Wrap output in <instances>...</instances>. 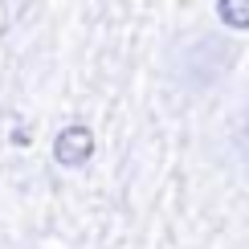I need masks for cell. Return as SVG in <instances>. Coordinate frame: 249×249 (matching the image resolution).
<instances>
[{
	"label": "cell",
	"mask_w": 249,
	"mask_h": 249,
	"mask_svg": "<svg viewBox=\"0 0 249 249\" xmlns=\"http://www.w3.org/2000/svg\"><path fill=\"white\" fill-rule=\"evenodd\" d=\"M94 160V131L86 123H66L53 135V163L66 172H78Z\"/></svg>",
	"instance_id": "cell-2"
},
{
	"label": "cell",
	"mask_w": 249,
	"mask_h": 249,
	"mask_svg": "<svg viewBox=\"0 0 249 249\" xmlns=\"http://www.w3.org/2000/svg\"><path fill=\"white\" fill-rule=\"evenodd\" d=\"M216 20L229 29H249V0H216Z\"/></svg>",
	"instance_id": "cell-3"
},
{
	"label": "cell",
	"mask_w": 249,
	"mask_h": 249,
	"mask_svg": "<svg viewBox=\"0 0 249 249\" xmlns=\"http://www.w3.org/2000/svg\"><path fill=\"white\" fill-rule=\"evenodd\" d=\"M233 147L241 155H249V107H241L233 119Z\"/></svg>",
	"instance_id": "cell-4"
},
{
	"label": "cell",
	"mask_w": 249,
	"mask_h": 249,
	"mask_svg": "<svg viewBox=\"0 0 249 249\" xmlns=\"http://www.w3.org/2000/svg\"><path fill=\"white\" fill-rule=\"evenodd\" d=\"M237 61V45L216 33H196L172 53V82L184 90H209L216 86Z\"/></svg>",
	"instance_id": "cell-1"
}]
</instances>
